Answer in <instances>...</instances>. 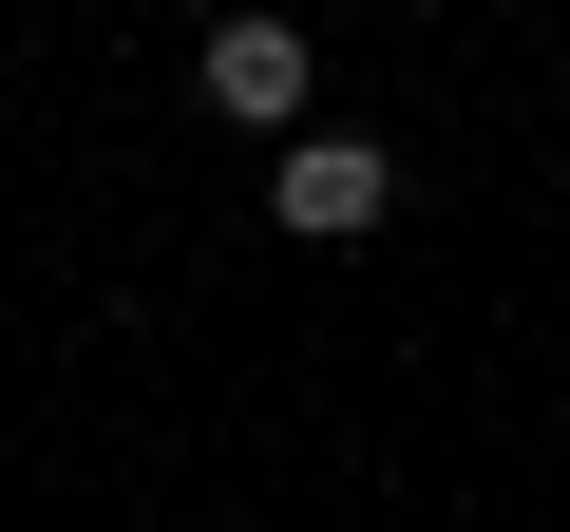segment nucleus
<instances>
[{"label":"nucleus","instance_id":"1","mask_svg":"<svg viewBox=\"0 0 570 532\" xmlns=\"http://www.w3.org/2000/svg\"><path fill=\"white\" fill-rule=\"evenodd\" d=\"M190 96H209L228 134H305V20H266V0L209 20V39H190Z\"/></svg>","mask_w":570,"mask_h":532},{"label":"nucleus","instance_id":"2","mask_svg":"<svg viewBox=\"0 0 570 532\" xmlns=\"http://www.w3.org/2000/svg\"><path fill=\"white\" fill-rule=\"evenodd\" d=\"M266 209L305 228V247H343V228H381V209H400V152H381V134H285Z\"/></svg>","mask_w":570,"mask_h":532}]
</instances>
